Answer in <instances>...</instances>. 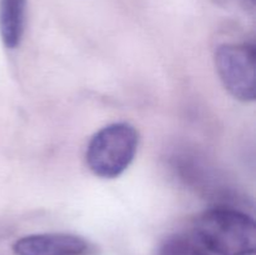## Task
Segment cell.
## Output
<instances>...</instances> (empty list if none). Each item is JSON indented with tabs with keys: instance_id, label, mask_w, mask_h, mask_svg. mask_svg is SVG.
<instances>
[{
	"instance_id": "cell-3",
	"label": "cell",
	"mask_w": 256,
	"mask_h": 255,
	"mask_svg": "<svg viewBox=\"0 0 256 255\" xmlns=\"http://www.w3.org/2000/svg\"><path fill=\"white\" fill-rule=\"evenodd\" d=\"M256 52L252 42L222 44L215 52V66L225 89L240 102L256 96Z\"/></svg>"
},
{
	"instance_id": "cell-7",
	"label": "cell",
	"mask_w": 256,
	"mask_h": 255,
	"mask_svg": "<svg viewBox=\"0 0 256 255\" xmlns=\"http://www.w3.org/2000/svg\"><path fill=\"white\" fill-rule=\"evenodd\" d=\"M250 2H255V0H250Z\"/></svg>"
},
{
	"instance_id": "cell-2",
	"label": "cell",
	"mask_w": 256,
	"mask_h": 255,
	"mask_svg": "<svg viewBox=\"0 0 256 255\" xmlns=\"http://www.w3.org/2000/svg\"><path fill=\"white\" fill-rule=\"evenodd\" d=\"M139 134L128 122H114L95 132L86 149V164L96 176L114 179L129 168L136 154Z\"/></svg>"
},
{
	"instance_id": "cell-1",
	"label": "cell",
	"mask_w": 256,
	"mask_h": 255,
	"mask_svg": "<svg viewBox=\"0 0 256 255\" xmlns=\"http://www.w3.org/2000/svg\"><path fill=\"white\" fill-rule=\"evenodd\" d=\"M195 234L202 246L216 255H254L256 225L246 212L215 206L198 216Z\"/></svg>"
},
{
	"instance_id": "cell-4",
	"label": "cell",
	"mask_w": 256,
	"mask_h": 255,
	"mask_svg": "<svg viewBox=\"0 0 256 255\" xmlns=\"http://www.w3.org/2000/svg\"><path fill=\"white\" fill-rule=\"evenodd\" d=\"M88 250L86 240L66 232L26 235L14 244L16 255H84Z\"/></svg>"
},
{
	"instance_id": "cell-6",
	"label": "cell",
	"mask_w": 256,
	"mask_h": 255,
	"mask_svg": "<svg viewBox=\"0 0 256 255\" xmlns=\"http://www.w3.org/2000/svg\"><path fill=\"white\" fill-rule=\"evenodd\" d=\"M158 255H209L204 248L195 244L188 238L175 235L165 240Z\"/></svg>"
},
{
	"instance_id": "cell-5",
	"label": "cell",
	"mask_w": 256,
	"mask_h": 255,
	"mask_svg": "<svg viewBox=\"0 0 256 255\" xmlns=\"http://www.w3.org/2000/svg\"><path fill=\"white\" fill-rule=\"evenodd\" d=\"M26 0H0V36L8 49L19 46L25 29Z\"/></svg>"
}]
</instances>
